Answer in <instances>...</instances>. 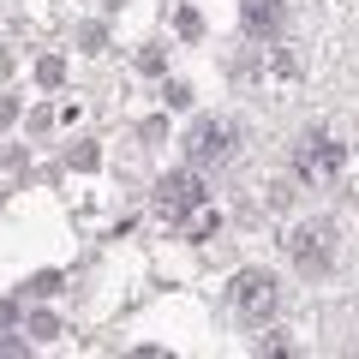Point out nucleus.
<instances>
[{"instance_id": "obj_1", "label": "nucleus", "mask_w": 359, "mask_h": 359, "mask_svg": "<svg viewBox=\"0 0 359 359\" xmlns=\"http://www.w3.org/2000/svg\"><path fill=\"white\" fill-rule=\"evenodd\" d=\"M276 306H282V287H276L269 269H240V276H233V311H240L245 323H269Z\"/></svg>"}, {"instance_id": "obj_2", "label": "nucleus", "mask_w": 359, "mask_h": 359, "mask_svg": "<svg viewBox=\"0 0 359 359\" xmlns=\"http://www.w3.org/2000/svg\"><path fill=\"white\" fill-rule=\"evenodd\" d=\"M287 252H294V264L306 269V276H323L335 257V228L330 222H299L294 233H287Z\"/></svg>"}, {"instance_id": "obj_3", "label": "nucleus", "mask_w": 359, "mask_h": 359, "mask_svg": "<svg viewBox=\"0 0 359 359\" xmlns=\"http://www.w3.org/2000/svg\"><path fill=\"white\" fill-rule=\"evenodd\" d=\"M341 162H347V144H335V138H299V150H294V174L311 180V186H330L341 174Z\"/></svg>"}, {"instance_id": "obj_4", "label": "nucleus", "mask_w": 359, "mask_h": 359, "mask_svg": "<svg viewBox=\"0 0 359 359\" xmlns=\"http://www.w3.org/2000/svg\"><path fill=\"white\" fill-rule=\"evenodd\" d=\"M186 156H192L198 168H216V162H228V156H233V120L204 114L192 132H186Z\"/></svg>"}, {"instance_id": "obj_5", "label": "nucleus", "mask_w": 359, "mask_h": 359, "mask_svg": "<svg viewBox=\"0 0 359 359\" xmlns=\"http://www.w3.org/2000/svg\"><path fill=\"white\" fill-rule=\"evenodd\" d=\"M198 204H204L198 174H162V180H156V216H162V222H174V228H180Z\"/></svg>"}, {"instance_id": "obj_6", "label": "nucleus", "mask_w": 359, "mask_h": 359, "mask_svg": "<svg viewBox=\"0 0 359 359\" xmlns=\"http://www.w3.org/2000/svg\"><path fill=\"white\" fill-rule=\"evenodd\" d=\"M245 30H264V36H276L282 30V0H245Z\"/></svg>"}, {"instance_id": "obj_7", "label": "nucleus", "mask_w": 359, "mask_h": 359, "mask_svg": "<svg viewBox=\"0 0 359 359\" xmlns=\"http://www.w3.org/2000/svg\"><path fill=\"white\" fill-rule=\"evenodd\" d=\"M216 228H222V216H216V210H210V204H198L192 216L180 222V233H186V240H210V233H216Z\"/></svg>"}, {"instance_id": "obj_8", "label": "nucleus", "mask_w": 359, "mask_h": 359, "mask_svg": "<svg viewBox=\"0 0 359 359\" xmlns=\"http://www.w3.org/2000/svg\"><path fill=\"white\" fill-rule=\"evenodd\" d=\"M30 335H36V341H54V335H60V318H48V311H36V318H30Z\"/></svg>"}]
</instances>
